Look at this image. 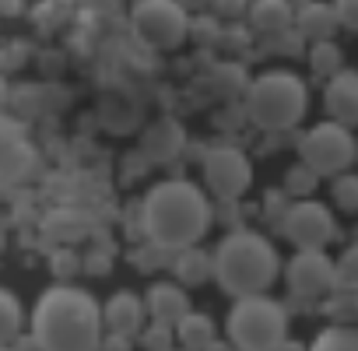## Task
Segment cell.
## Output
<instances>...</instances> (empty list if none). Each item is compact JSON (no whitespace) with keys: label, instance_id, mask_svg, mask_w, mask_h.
Returning <instances> with one entry per match:
<instances>
[{"label":"cell","instance_id":"4316f807","mask_svg":"<svg viewBox=\"0 0 358 351\" xmlns=\"http://www.w3.org/2000/svg\"><path fill=\"white\" fill-rule=\"evenodd\" d=\"M250 4H253V0H215V11L222 15V18H239L243 11H250Z\"/></svg>","mask_w":358,"mask_h":351},{"label":"cell","instance_id":"5bb4252c","mask_svg":"<svg viewBox=\"0 0 358 351\" xmlns=\"http://www.w3.org/2000/svg\"><path fill=\"white\" fill-rule=\"evenodd\" d=\"M295 25H299V36H306L309 43H327V39L337 36V29H344L341 18H337V8H334V4H323V0H313V4H306V8L299 11Z\"/></svg>","mask_w":358,"mask_h":351},{"label":"cell","instance_id":"7a4b0ae2","mask_svg":"<svg viewBox=\"0 0 358 351\" xmlns=\"http://www.w3.org/2000/svg\"><path fill=\"white\" fill-rule=\"evenodd\" d=\"M144 232L158 250H190L211 225V204L201 187L187 180H165L148 190L141 211Z\"/></svg>","mask_w":358,"mask_h":351},{"label":"cell","instance_id":"7c38bea8","mask_svg":"<svg viewBox=\"0 0 358 351\" xmlns=\"http://www.w3.org/2000/svg\"><path fill=\"white\" fill-rule=\"evenodd\" d=\"M323 109L341 127H358V71H341L323 88Z\"/></svg>","mask_w":358,"mask_h":351},{"label":"cell","instance_id":"e0dca14e","mask_svg":"<svg viewBox=\"0 0 358 351\" xmlns=\"http://www.w3.org/2000/svg\"><path fill=\"white\" fill-rule=\"evenodd\" d=\"M179 148H183V130L176 127V120H158V123L144 134V151H148L155 162L176 158Z\"/></svg>","mask_w":358,"mask_h":351},{"label":"cell","instance_id":"9a60e30c","mask_svg":"<svg viewBox=\"0 0 358 351\" xmlns=\"http://www.w3.org/2000/svg\"><path fill=\"white\" fill-rule=\"evenodd\" d=\"M250 22L257 32H267V36H278V32H288L292 22H295V11L288 0H253L250 4Z\"/></svg>","mask_w":358,"mask_h":351},{"label":"cell","instance_id":"8992f818","mask_svg":"<svg viewBox=\"0 0 358 351\" xmlns=\"http://www.w3.org/2000/svg\"><path fill=\"white\" fill-rule=\"evenodd\" d=\"M299 155H302V162L313 172H320V176H341L358 158V141H355L351 127H341L334 120H323V123H316V127H309L302 134Z\"/></svg>","mask_w":358,"mask_h":351},{"label":"cell","instance_id":"8fae6325","mask_svg":"<svg viewBox=\"0 0 358 351\" xmlns=\"http://www.w3.org/2000/svg\"><path fill=\"white\" fill-rule=\"evenodd\" d=\"M144 302H148V316L155 320V327H169V330H176L179 323L190 316V295L179 288V285H172V281H158V285H151Z\"/></svg>","mask_w":358,"mask_h":351},{"label":"cell","instance_id":"277c9868","mask_svg":"<svg viewBox=\"0 0 358 351\" xmlns=\"http://www.w3.org/2000/svg\"><path fill=\"white\" fill-rule=\"evenodd\" d=\"M309 92L306 81L292 71H267L260 74L250 92H246V109L250 120L264 130H288L306 116Z\"/></svg>","mask_w":358,"mask_h":351},{"label":"cell","instance_id":"cb8c5ba5","mask_svg":"<svg viewBox=\"0 0 358 351\" xmlns=\"http://www.w3.org/2000/svg\"><path fill=\"white\" fill-rule=\"evenodd\" d=\"M330 197H334V204L337 208H344V211H358V176H337L334 180V187H330Z\"/></svg>","mask_w":358,"mask_h":351},{"label":"cell","instance_id":"9c48e42d","mask_svg":"<svg viewBox=\"0 0 358 351\" xmlns=\"http://www.w3.org/2000/svg\"><path fill=\"white\" fill-rule=\"evenodd\" d=\"M281 232L295 250H327L334 239V215L320 201H292L281 215Z\"/></svg>","mask_w":358,"mask_h":351},{"label":"cell","instance_id":"83f0119b","mask_svg":"<svg viewBox=\"0 0 358 351\" xmlns=\"http://www.w3.org/2000/svg\"><path fill=\"white\" fill-rule=\"evenodd\" d=\"M53 271H57L60 278L74 274V271H78V257H74V253H60V257H57V264H53Z\"/></svg>","mask_w":358,"mask_h":351},{"label":"cell","instance_id":"ac0fdd59","mask_svg":"<svg viewBox=\"0 0 358 351\" xmlns=\"http://www.w3.org/2000/svg\"><path fill=\"white\" fill-rule=\"evenodd\" d=\"M211 274H215V253H204L197 246L179 250V257H176V278L183 281V285H204Z\"/></svg>","mask_w":358,"mask_h":351},{"label":"cell","instance_id":"6da1fadb","mask_svg":"<svg viewBox=\"0 0 358 351\" xmlns=\"http://www.w3.org/2000/svg\"><path fill=\"white\" fill-rule=\"evenodd\" d=\"M32 344L39 351H102L106 316L85 288L53 285L32 309Z\"/></svg>","mask_w":358,"mask_h":351},{"label":"cell","instance_id":"ffe728a7","mask_svg":"<svg viewBox=\"0 0 358 351\" xmlns=\"http://www.w3.org/2000/svg\"><path fill=\"white\" fill-rule=\"evenodd\" d=\"M176 334H179V341H183L187 348H208V344H215V323L208 316H201V313H190L183 323L176 327Z\"/></svg>","mask_w":358,"mask_h":351},{"label":"cell","instance_id":"ba28073f","mask_svg":"<svg viewBox=\"0 0 358 351\" xmlns=\"http://www.w3.org/2000/svg\"><path fill=\"white\" fill-rule=\"evenodd\" d=\"M201 169H204L208 190H211L218 201H236V197H243V194L250 190V183H253V165H250V158H246L239 148H229V144L211 148V151L204 155Z\"/></svg>","mask_w":358,"mask_h":351},{"label":"cell","instance_id":"484cf974","mask_svg":"<svg viewBox=\"0 0 358 351\" xmlns=\"http://www.w3.org/2000/svg\"><path fill=\"white\" fill-rule=\"evenodd\" d=\"M334 8H337V18L344 29L358 32V0H334Z\"/></svg>","mask_w":358,"mask_h":351},{"label":"cell","instance_id":"30bf717a","mask_svg":"<svg viewBox=\"0 0 358 351\" xmlns=\"http://www.w3.org/2000/svg\"><path fill=\"white\" fill-rule=\"evenodd\" d=\"M288 292L299 299H323L337 285V264L327 257V250H299L288 260Z\"/></svg>","mask_w":358,"mask_h":351},{"label":"cell","instance_id":"2e32d148","mask_svg":"<svg viewBox=\"0 0 358 351\" xmlns=\"http://www.w3.org/2000/svg\"><path fill=\"white\" fill-rule=\"evenodd\" d=\"M29 165H32V144L25 141L15 120H4V176L8 180H22Z\"/></svg>","mask_w":358,"mask_h":351},{"label":"cell","instance_id":"603a6c76","mask_svg":"<svg viewBox=\"0 0 358 351\" xmlns=\"http://www.w3.org/2000/svg\"><path fill=\"white\" fill-rule=\"evenodd\" d=\"M0 309H4V316H0V334H4V341H15V334L25 323V309L15 299V292H8V288L0 292Z\"/></svg>","mask_w":358,"mask_h":351},{"label":"cell","instance_id":"d6986e66","mask_svg":"<svg viewBox=\"0 0 358 351\" xmlns=\"http://www.w3.org/2000/svg\"><path fill=\"white\" fill-rule=\"evenodd\" d=\"M341 64H344V53H341V46H337L334 39H327V43H313V46H309V67H313L320 78H327V81L337 78V74L344 71Z\"/></svg>","mask_w":358,"mask_h":351},{"label":"cell","instance_id":"4fadbf2b","mask_svg":"<svg viewBox=\"0 0 358 351\" xmlns=\"http://www.w3.org/2000/svg\"><path fill=\"white\" fill-rule=\"evenodd\" d=\"M102 316H106V330L113 337H134L141 334L144 327V316H148V302H141L134 292H116L106 306H102Z\"/></svg>","mask_w":358,"mask_h":351},{"label":"cell","instance_id":"d4e9b609","mask_svg":"<svg viewBox=\"0 0 358 351\" xmlns=\"http://www.w3.org/2000/svg\"><path fill=\"white\" fill-rule=\"evenodd\" d=\"M334 264H337V285H341V288H355V292H358V243H355V246H348Z\"/></svg>","mask_w":358,"mask_h":351},{"label":"cell","instance_id":"7402d4cb","mask_svg":"<svg viewBox=\"0 0 358 351\" xmlns=\"http://www.w3.org/2000/svg\"><path fill=\"white\" fill-rule=\"evenodd\" d=\"M316 180H320V172H313L306 162L302 165H292L288 176H285V194L295 197V201H309V194L316 190Z\"/></svg>","mask_w":358,"mask_h":351},{"label":"cell","instance_id":"f1b7e54d","mask_svg":"<svg viewBox=\"0 0 358 351\" xmlns=\"http://www.w3.org/2000/svg\"><path fill=\"white\" fill-rule=\"evenodd\" d=\"M179 4H183L187 11H204V8H211L215 0H179Z\"/></svg>","mask_w":358,"mask_h":351},{"label":"cell","instance_id":"5b68a950","mask_svg":"<svg viewBox=\"0 0 358 351\" xmlns=\"http://www.w3.org/2000/svg\"><path fill=\"white\" fill-rule=\"evenodd\" d=\"M288 334L285 309L267 295H246L236 299L229 313V341L236 351H278Z\"/></svg>","mask_w":358,"mask_h":351},{"label":"cell","instance_id":"44dd1931","mask_svg":"<svg viewBox=\"0 0 358 351\" xmlns=\"http://www.w3.org/2000/svg\"><path fill=\"white\" fill-rule=\"evenodd\" d=\"M309 351H358V327H327Z\"/></svg>","mask_w":358,"mask_h":351},{"label":"cell","instance_id":"52a82bcc","mask_svg":"<svg viewBox=\"0 0 358 351\" xmlns=\"http://www.w3.org/2000/svg\"><path fill=\"white\" fill-rule=\"evenodd\" d=\"M134 32L151 50H176L190 36V11L179 0H137Z\"/></svg>","mask_w":358,"mask_h":351},{"label":"cell","instance_id":"3957f363","mask_svg":"<svg viewBox=\"0 0 358 351\" xmlns=\"http://www.w3.org/2000/svg\"><path fill=\"white\" fill-rule=\"evenodd\" d=\"M278 271V250L257 232H229L215 250V281L232 299L264 295L274 285Z\"/></svg>","mask_w":358,"mask_h":351}]
</instances>
